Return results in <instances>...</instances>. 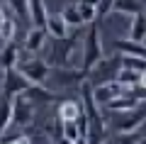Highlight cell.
Segmentation results:
<instances>
[{
    "label": "cell",
    "instance_id": "obj_15",
    "mask_svg": "<svg viewBox=\"0 0 146 144\" xmlns=\"http://www.w3.org/2000/svg\"><path fill=\"white\" fill-rule=\"evenodd\" d=\"M46 32H49V37H51V39H61V37H66V32H68V22L63 20V15H49Z\"/></svg>",
    "mask_w": 146,
    "mask_h": 144
},
{
    "label": "cell",
    "instance_id": "obj_5",
    "mask_svg": "<svg viewBox=\"0 0 146 144\" xmlns=\"http://www.w3.org/2000/svg\"><path fill=\"white\" fill-rule=\"evenodd\" d=\"M17 68H20L32 83H44L49 76H51V64H49L46 59H39V56L27 59V61H20Z\"/></svg>",
    "mask_w": 146,
    "mask_h": 144
},
{
    "label": "cell",
    "instance_id": "obj_25",
    "mask_svg": "<svg viewBox=\"0 0 146 144\" xmlns=\"http://www.w3.org/2000/svg\"><path fill=\"white\" fill-rule=\"evenodd\" d=\"M122 66L146 73V56H129V54H122Z\"/></svg>",
    "mask_w": 146,
    "mask_h": 144
},
{
    "label": "cell",
    "instance_id": "obj_6",
    "mask_svg": "<svg viewBox=\"0 0 146 144\" xmlns=\"http://www.w3.org/2000/svg\"><path fill=\"white\" fill-rule=\"evenodd\" d=\"M12 120H15L17 127H27L34 120V103L27 98L25 93L12 98Z\"/></svg>",
    "mask_w": 146,
    "mask_h": 144
},
{
    "label": "cell",
    "instance_id": "obj_17",
    "mask_svg": "<svg viewBox=\"0 0 146 144\" xmlns=\"http://www.w3.org/2000/svg\"><path fill=\"white\" fill-rule=\"evenodd\" d=\"M0 17H3V42H12V37H15V20H12V7L7 3L3 5Z\"/></svg>",
    "mask_w": 146,
    "mask_h": 144
},
{
    "label": "cell",
    "instance_id": "obj_12",
    "mask_svg": "<svg viewBox=\"0 0 146 144\" xmlns=\"http://www.w3.org/2000/svg\"><path fill=\"white\" fill-rule=\"evenodd\" d=\"M136 103H139V98H136L134 93H129V88H127V93H122V95H117L115 100H110L105 108L112 110V113H124V110H134Z\"/></svg>",
    "mask_w": 146,
    "mask_h": 144
},
{
    "label": "cell",
    "instance_id": "obj_14",
    "mask_svg": "<svg viewBox=\"0 0 146 144\" xmlns=\"http://www.w3.org/2000/svg\"><path fill=\"white\" fill-rule=\"evenodd\" d=\"M117 54H129V56H146V44L144 42H136V39H119L117 42Z\"/></svg>",
    "mask_w": 146,
    "mask_h": 144
},
{
    "label": "cell",
    "instance_id": "obj_9",
    "mask_svg": "<svg viewBox=\"0 0 146 144\" xmlns=\"http://www.w3.org/2000/svg\"><path fill=\"white\" fill-rule=\"evenodd\" d=\"M95 100H98L100 105H107L110 100H115L117 95H122V93H127V86H122L119 81H110V83H100V86H95Z\"/></svg>",
    "mask_w": 146,
    "mask_h": 144
},
{
    "label": "cell",
    "instance_id": "obj_16",
    "mask_svg": "<svg viewBox=\"0 0 146 144\" xmlns=\"http://www.w3.org/2000/svg\"><path fill=\"white\" fill-rule=\"evenodd\" d=\"M129 37L136 42H146V12L131 15V27H129Z\"/></svg>",
    "mask_w": 146,
    "mask_h": 144
},
{
    "label": "cell",
    "instance_id": "obj_8",
    "mask_svg": "<svg viewBox=\"0 0 146 144\" xmlns=\"http://www.w3.org/2000/svg\"><path fill=\"white\" fill-rule=\"evenodd\" d=\"M144 122H146V115H144V113H136V110H124V113H119V120H117V132H119V134L139 132Z\"/></svg>",
    "mask_w": 146,
    "mask_h": 144
},
{
    "label": "cell",
    "instance_id": "obj_2",
    "mask_svg": "<svg viewBox=\"0 0 146 144\" xmlns=\"http://www.w3.org/2000/svg\"><path fill=\"white\" fill-rule=\"evenodd\" d=\"M100 59H105L102 56V42H100V29H98V22H90L88 32L83 37V71L88 73Z\"/></svg>",
    "mask_w": 146,
    "mask_h": 144
},
{
    "label": "cell",
    "instance_id": "obj_4",
    "mask_svg": "<svg viewBox=\"0 0 146 144\" xmlns=\"http://www.w3.org/2000/svg\"><path fill=\"white\" fill-rule=\"evenodd\" d=\"M29 86H32V81L17 66L15 68H3V93H5V100H12L15 95H22Z\"/></svg>",
    "mask_w": 146,
    "mask_h": 144
},
{
    "label": "cell",
    "instance_id": "obj_20",
    "mask_svg": "<svg viewBox=\"0 0 146 144\" xmlns=\"http://www.w3.org/2000/svg\"><path fill=\"white\" fill-rule=\"evenodd\" d=\"M63 139L66 142H83V134H80V127L76 120H63Z\"/></svg>",
    "mask_w": 146,
    "mask_h": 144
},
{
    "label": "cell",
    "instance_id": "obj_21",
    "mask_svg": "<svg viewBox=\"0 0 146 144\" xmlns=\"http://www.w3.org/2000/svg\"><path fill=\"white\" fill-rule=\"evenodd\" d=\"M20 64V52H17V46L7 42L5 49H3V68H15Z\"/></svg>",
    "mask_w": 146,
    "mask_h": 144
},
{
    "label": "cell",
    "instance_id": "obj_22",
    "mask_svg": "<svg viewBox=\"0 0 146 144\" xmlns=\"http://www.w3.org/2000/svg\"><path fill=\"white\" fill-rule=\"evenodd\" d=\"M44 132L49 134L51 142H66V139H63V120L58 117V115H56V120H51V125L44 127Z\"/></svg>",
    "mask_w": 146,
    "mask_h": 144
},
{
    "label": "cell",
    "instance_id": "obj_3",
    "mask_svg": "<svg viewBox=\"0 0 146 144\" xmlns=\"http://www.w3.org/2000/svg\"><path fill=\"white\" fill-rule=\"evenodd\" d=\"M119 71H122V54L119 56H110V59H100V61L88 71V81L93 83V86L110 83V81H117Z\"/></svg>",
    "mask_w": 146,
    "mask_h": 144
},
{
    "label": "cell",
    "instance_id": "obj_23",
    "mask_svg": "<svg viewBox=\"0 0 146 144\" xmlns=\"http://www.w3.org/2000/svg\"><path fill=\"white\" fill-rule=\"evenodd\" d=\"M117 81L122 83V86H136V83L141 81V71H134V68H127V66H122V71H119V76H117Z\"/></svg>",
    "mask_w": 146,
    "mask_h": 144
},
{
    "label": "cell",
    "instance_id": "obj_7",
    "mask_svg": "<svg viewBox=\"0 0 146 144\" xmlns=\"http://www.w3.org/2000/svg\"><path fill=\"white\" fill-rule=\"evenodd\" d=\"M51 76L56 78V83L61 88H68V86H80L83 81H88V73L83 68H71V66H58V68H51Z\"/></svg>",
    "mask_w": 146,
    "mask_h": 144
},
{
    "label": "cell",
    "instance_id": "obj_11",
    "mask_svg": "<svg viewBox=\"0 0 146 144\" xmlns=\"http://www.w3.org/2000/svg\"><path fill=\"white\" fill-rule=\"evenodd\" d=\"M46 37H49V32H46V27H34V29L27 34V42H25V49L29 54H39L46 46Z\"/></svg>",
    "mask_w": 146,
    "mask_h": 144
},
{
    "label": "cell",
    "instance_id": "obj_28",
    "mask_svg": "<svg viewBox=\"0 0 146 144\" xmlns=\"http://www.w3.org/2000/svg\"><path fill=\"white\" fill-rule=\"evenodd\" d=\"M112 10H115V0H100V5H98V15L100 17L110 15Z\"/></svg>",
    "mask_w": 146,
    "mask_h": 144
},
{
    "label": "cell",
    "instance_id": "obj_19",
    "mask_svg": "<svg viewBox=\"0 0 146 144\" xmlns=\"http://www.w3.org/2000/svg\"><path fill=\"white\" fill-rule=\"evenodd\" d=\"M112 12L139 15V12H144V3H141V0H115V10H112Z\"/></svg>",
    "mask_w": 146,
    "mask_h": 144
},
{
    "label": "cell",
    "instance_id": "obj_29",
    "mask_svg": "<svg viewBox=\"0 0 146 144\" xmlns=\"http://www.w3.org/2000/svg\"><path fill=\"white\" fill-rule=\"evenodd\" d=\"M80 3H85V5H95V7L100 5V0H80Z\"/></svg>",
    "mask_w": 146,
    "mask_h": 144
},
{
    "label": "cell",
    "instance_id": "obj_1",
    "mask_svg": "<svg viewBox=\"0 0 146 144\" xmlns=\"http://www.w3.org/2000/svg\"><path fill=\"white\" fill-rule=\"evenodd\" d=\"M78 42H83L80 34H71V37H61V39H54L51 49L46 54V61L51 66H68L73 59V54L78 52Z\"/></svg>",
    "mask_w": 146,
    "mask_h": 144
},
{
    "label": "cell",
    "instance_id": "obj_10",
    "mask_svg": "<svg viewBox=\"0 0 146 144\" xmlns=\"http://www.w3.org/2000/svg\"><path fill=\"white\" fill-rule=\"evenodd\" d=\"M25 95L36 105H49L56 100V93H51L49 88H44V83H32L29 88L25 90Z\"/></svg>",
    "mask_w": 146,
    "mask_h": 144
},
{
    "label": "cell",
    "instance_id": "obj_18",
    "mask_svg": "<svg viewBox=\"0 0 146 144\" xmlns=\"http://www.w3.org/2000/svg\"><path fill=\"white\" fill-rule=\"evenodd\" d=\"M83 110H85V108H83V103L66 100V103H61V108H58V117H61V120H78Z\"/></svg>",
    "mask_w": 146,
    "mask_h": 144
},
{
    "label": "cell",
    "instance_id": "obj_24",
    "mask_svg": "<svg viewBox=\"0 0 146 144\" xmlns=\"http://www.w3.org/2000/svg\"><path fill=\"white\" fill-rule=\"evenodd\" d=\"M63 15V20L68 22V25H73V27H83L85 22H83V15H80V7L78 5H68L66 10L61 12Z\"/></svg>",
    "mask_w": 146,
    "mask_h": 144
},
{
    "label": "cell",
    "instance_id": "obj_27",
    "mask_svg": "<svg viewBox=\"0 0 146 144\" xmlns=\"http://www.w3.org/2000/svg\"><path fill=\"white\" fill-rule=\"evenodd\" d=\"M80 15H83V22H85V25H90V22H95V20H98V7H95V5H85V3H80Z\"/></svg>",
    "mask_w": 146,
    "mask_h": 144
},
{
    "label": "cell",
    "instance_id": "obj_26",
    "mask_svg": "<svg viewBox=\"0 0 146 144\" xmlns=\"http://www.w3.org/2000/svg\"><path fill=\"white\" fill-rule=\"evenodd\" d=\"M17 17H29V0H5Z\"/></svg>",
    "mask_w": 146,
    "mask_h": 144
},
{
    "label": "cell",
    "instance_id": "obj_13",
    "mask_svg": "<svg viewBox=\"0 0 146 144\" xmlns=\"http://www.w3.org/2000/svg\"><path fill=\"white\" fill-rule=\"evenodd\" d=\"M29 20H32L34 27H46L49 12H46L44 0H29Z\"/></svg>",
    "mask_w": 146,
    "mask_h": 144
}]
</instances>
